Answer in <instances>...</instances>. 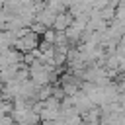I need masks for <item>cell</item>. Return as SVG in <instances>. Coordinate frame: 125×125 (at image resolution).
<instances>
[{
  "label": "cell",
  "instance_id": "obj_1",
  "mask_svg": "<svg viewBox=\"0 0 125 125\" xmlns=\"http://www.w3.org/2000/svg\"><path fill=\"white\" fill-rule=\"evenodd\" d=\"M70 21H72V14L68 12V10H64V12H59V14H55V20H53V29H57V31H62L64 27H68L70 25Z\"/></svg>",
  "mask_w": 125,
  "mask_h": 125
},
{
  "label": "cell",
  "instance_id": "obj_2",
  "mask_svg": "<svg viewBox=\"0 0 125 125\" xmlns=\"http://www.w3.org/2000/svg\"><path fill=\"white\" fill-rule=\"evenodd\" d=\"M4 2H6V0H0V8H2V6H4Z\"/></svg>",
  "mask_w": 125,
  "mask_h": 125
}]
</instances>
